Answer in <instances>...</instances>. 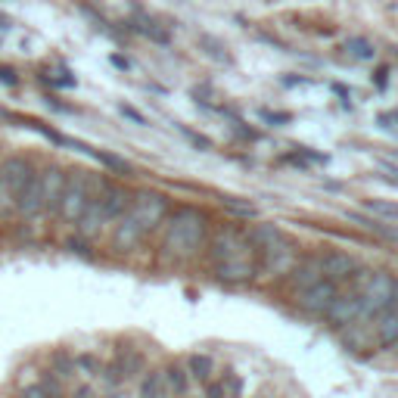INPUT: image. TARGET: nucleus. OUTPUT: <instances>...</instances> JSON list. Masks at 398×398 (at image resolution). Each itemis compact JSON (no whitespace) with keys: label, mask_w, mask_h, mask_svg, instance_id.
Here are the masks:
<instances>
[{"label":"nucleus","mask_w":398,"mask_h":398,"mask_svg":"<svg viewBox=\"0 0 398 398\" xmlns=\"http://www.w3.org/2000/svg\"><path fill=\"white\" fill-rule=\"evenodd\" d=\"M168 212V199L156 190H141V193L131 196L125 215L116 221V230H112V246L118 252L134 249L143 237L150 234L152 228H159Z\"/></svg>","instance_id":"obj_1"},{"label":"nucleus","mask_w":398,"mask_h":398,"mask_svg":"<svg viewBox=\"0 0 398 398\" xmlns=\"http://www.w3.org/2000/svg\"><path fill=\"white\" fill-rule=\"evenodd\" d=\"M212 264H215L218 280L246 283L255 277V249L246 240V234H240L234 228H224L212 240Z\"/></svg>","instance_id":"obj_2"},{"label":"nucleus","mask_w":398,"mask_h":398,"mask_svg":"<svg viewBox=\"0 0 398 398\" xmlns=\"http://www.w3.org/2000/svg\"><path fill=\"white\" fill-rule=\"evenodd\" d=\"M202 240H205V215L196 209H177L168 218L162 249L171 258H190L199 252Z\"/></svg>","instance_id":"obj_3"},{"label":"nucleus","mask_w":398,"mask_h":398,"mask_svg":"<svg viewBox=\"0 0 398 398\" xmlns=\"http://www.w3.org/2000/svg\"><path fill=\"white\" fill-rule=\"evenodd\" d=\"M355 293L361 298V321H374L376 315L395 308V287L398 283L386 271H355L351 274Z\"/></svg>","instance_id":"obj_4"},{"label":"nucleus","mask_w":398,"mask_h":398,"mask_svg":"<svg viewBox=\"0 0 398 398\" xmlns=\"http://www.w3.org/2000/svg\"><path fill=\"white\" fill-rule=\"evenodd\" d=\"M246 240L252 243L255 252H262L268 271H283L293 262V240L277 224H252Z\"/></svg>","instance_id":"obj_5"},{"label":"nucleus","mask_w":398,"mask_h":398,"mask_svg":"<svg viewBox=\"0 0 398 398\" xmlns=\"http://www.w3.org/2000/svg\"><path fill=\"white\" fill-rule=\"evenodd\" d=\"M90 193H94V181H90L88 171L75 168L65 175V187H63V196H59V209L56 215L63 218L65 224H78V218H81L84 205H88Z\"/></svg>","instance_id":"obj_6"},{"label":"nucleus","mask_w":398,"mask_h":398,"mask_svg":"<svg viewBox=\"0 0 398 398\" xmlns=\"http://www.w3.org/2000/svg\"><path fill=\"white\" fill-rule=\"evenodd\" d=\"M35 162H31L29 156H6L3 162H0V181H3L6 193L13 196V202H16V196L25 190V184L35 177Z\"/></svg>","instance_id":"obj_7"},{"label":"nucleus","mask_w":398,"mask_h":398,"mask_svg":"<svg viewBox=\"0 0 398 398\" xmlns=\"http://www.w3.org/2000/svg\"><path fill=\"white\" fill-rule=\"evenodd\" d=\"M340 296V289H336V283H330V280H317L315 287H308V289H302L298 293V308L305 311V315H327V308L333 305V298Z\"/></svg>","instance_id":"obj_8"},{"label":"nucleus","mask_w":398,"mask_h":398,"mask_svg":"<svg viewBox=\"0 0 398 398\" xmlns=\"http://www.w3.org/2000/svg\"><path fill=\"white\" fill-rule=\"evenodd\" d=\"M38 181H41L44 215H56L59 196H63V187H65V171L59 168V165H47L44 171H38Z\"/></svg>","instance_id":"obj_9"},{"label":"nucleus","mask_w":398,"mask_h":398,"mask_svg":"<svg viewBox=\"0 0 398 398\" xmlns=\"http://www.w3.org/2000/svg\"><path fill=\"white\" fill-rule=\"evenodd\" d=\"M97 190H100V202H103V212H106V224H116L125 215V209H128L131 193L122 184H109V181L97 184Z\"/></svg>","instance_id":"obj_10"},{"label":"nucleus","mask_w":398,"mask_h":398,"mask_svg":"<svg viewBox=\"0 0 398 398\" xmlns=\"http://www.w3.org/2000/svg\"><path fill=\"white\" fill-rule=\"evenodd\" d=\"M327 321L333 327H349V324L361 321V298H358L355 289L351 293H340L333 298V305L327 308Z\"/></svg>","instance_id":"obj_11"},{"label":"nucleus","mask_w":398,"mask_h":398,"mask_svg":"<svg viewBox=\"0 0 398 398\" xmlns=\"http://www.w3.org/2000/svg\"><path fill=\"white\" fill-rule=\"evenodd\" d=\"M321 271H324V280L340 283V280H351V274L358 271V264H355V258L351 255L327 252V255H321Z\"/></svg>","instance_id":"obj_12"},{"label":"nucleus","mask_w":398,"mask_h":398,"mask_svg":"<svg viewBox=\"0 0 398 398\" xmlns=\"http://www.w3.org/2000/svg\"><path fill=\"white\" fill-rule=\"evenodd\" d=\"M376 346H398V308H389L374 317L370 324Z\"/></svg>","instance_id":"obj_13"},{"label":"nucleus","mask_w":398,"mask_h":398,"mask_svg":"<svg viewBox=\"0 0 398 398\" xmlns=\"http://www.w3.org/2000/svg\"><path fill=\"white\" fill-rule=\"evenodd\" d=\"M317 280H324L321 258H305V262L293 264V277H289V283H293V287H296V293H302V289L315 287Z\"/></svg>","instance_id":"obj_14"},{"label":"nucleus","mask_w":398,"mask_h":398,"mask_svg":"<svg viewBox=\"0 0 398 398\" xmlns=\"http://www.w3.org/2000/svg\"><path fill=\"white\" fill-rule=\"evenodd\" d=\"M118 367V374H122V380H131V376L143 374V355L137 349H122L116 355V361H112Z\"/></svg>","instance_id":"obj_15"},{"label":"nucleus","mask_w":398,"mask_h":398,"mask_svg":"<svg viewBox=\"0 0 398 398\" xmlns=\"http://www.w3.org/2000/svg\"><path fill=\"white\" fill-rule=\"evenodd\" d=\"M50 376H56L59 383L69 380V376H75V355H69V351H53V358H50Z\"/></svg>","instance_id":"obj_16"},{"label":"nucleus","mask_w":398,"mask_h":398,"mask_svg":"<svg viewBox=\"0 0 398 398\" xmlns=\"http://www.w3.org/2000/svg\"><path fill=\"white\" fill-rule=\"evenodd\" d=\"M168 386H165V370H150L141 380V398H165Z\"/></svg>","instance_id":"obj_17"},{"label":"nucleus","mask_w":398,"mask_h":398,"mask_svg":"<svg viewBox=\"0 0 398 398\" xmlns=\"http://www.w3.org/2000/svg\"><path fill=\"white\" fill-rule=\"evenodd\" d=\"M22 398H59V380L56 376H44V380L31 383V386L22 389Z\"/></svg>","instance_id":"obj_18"},{"label":"nucleus","mask_w":398,"mask_h":398,"mask_svg":"<svg viewBox=\"0 0 398 398\" xmlns=\"http://www.w3.org/2000/svg\"><path fill=\"white\" fill-rule=\"evenodd\" d=\"M199 47L209 53V56L215 59V63H224V65L234 63V56L228 53V47H224V44L218 41V38H212V35H202V38H199Z\"/></svg>","instance_id":"obj_19"},{"label":"nucleus","mask_w":398,"mask_h":398,"mask_svg":"<svg viewBox=\"0 0 398 398\" xmlns=\"http://www.w3.org/2000/svg\"><path fill=\"white\" fill-rule=\"evenodd\" d=\"M346 53L351 59H361V63H367V59L376 56V47L367 41V38H349L346 41Z\"/></svg>","instance_id":"obj_20"},{"label":"nucleus","mask_w":398,"mask_h":398,"mask_svg":"<svg viewBox=\"0 0 398 398\" xmlns=\"http://www.w3.org/2000/svg\"><path fill=\"white\" fill-rule=\"evenodd\" d=\"M165 386H168L175 395H184V392H187V374H184L177 364H175V367H168V370H165Z\"/></svg>","instance_id":"obj_21"},{"label":"nucleus","mask_w":398,"mask_h":398,"mask_svg":"<svg viewBox=\"0 0 398 398\" xmlns=\"http://www.w3.org/2000/svg\"><path fill=\"white\" fill-rule=\"evenodd\" d=\"M134 29L141 31V35H147L150 41H156V44H168V31L165 29H159L152 19H141V22H134Z\"/></svg>","instance_id":"obj_22"},{"label":"nucleus","mask_w":398,"mask_h":398,"mask_svg":"<svg viewBox=\"0 0 398 398\" xmlns=\"http://www.w3.org/2000/svg\"><path fill=\"white\" fill-rule=\"evenodd\" d=\"M187 364H190V374H193L199 383H209V376H212V358L209 355H193Z\"/></svg>","instance_id":"obj_23"},{"label":"nucleus","mask_w":398,"mask_h":398,"mask_svg":"<svg viewBox=\"0 0 398 398\" xmlns=\"http://www.w3.org/2000/svg\"><path fill=\"white\" fill-rule=\"evenodd\" d=\"M364 209L370 215H380V218H398V205L386 202V199H364Z\"/></svg>","instance_id":"obj_24"},{"label":"nucleus","mask_w":398,"mask_h":398,"mask_svg":"<svg viewBox=\"0 0 398 398\" xmlns=\"http://www.w3.org/2000/svg\"><path fill=\"white\" fill-rule=\"evenodd\" d=\"M94 159H97V162H103V165H106V168L118 171V175H128V171H131V165H128V162H125V159L112 156V152H103V150H94Z\"/></svg>","instance_id":"obj_25"},{"label":"nucleus","mask_w":398,"mask_h":398,"mask_svg":"<svg viewBox=\"0 0 398 398\" xmlns=\"http://www.w3.org/2000/svg\"><path fill=\"white\" fill-rule=\"evenodd\" d=\"M100 361L97 355H75V374H88V376H97L100 374Z\"/></svg>","instance_id":"obj_26"},{"label":"nucleus","mask_w":398,"mask_h":398,"mask_svg":"<svg viewBox=\"0 0 398 398\" xmlns=\"http://www.w3.org/2000/svg\"><path fill=\"white\" fill-rule=\"evenodd\" d=\"M228 209H234L237 215H255V205H249V202H237V199H221Z\"/></svg>","instance_id":"obj_27"},{"label":"nucleus","mask_w":398,"mask_h":398,"mask_svg":"<svg viewBox=\"0 0 398 398\" xmlns=\"http://www.w3.org/2000/svg\"><path fill=\"white\" fill-rule=\"evenodd\" d=\"M118 112H122V116H125V118H128V122L141 125V128H143V125H147V118H143V116H141V112H137V109H134V106H125V103H122V106H118Z\"/></svg>","instance_id":"obj_28"},{"label":"nucleus","mask_w":398,"mask_h":398,"mask_svg":"<svg viewBox=\"0 0 398 398\" xmlns=\"http://www.w3.org/2000/svg\"><path fill=\"white\" fill-rule=\"evenodd\" d=\"M103 380L109 383L112 389H116L118 383H125V380H122V374H118V367H116V364H106V367H103Z\"/></svg>","instance_id":"obj_29"},{"label":"nucleus","mask_w":398,"mask_h":398,"mask_svg":"<svg viewBox=\"0 0 398 398\" xmlns=\"http://www.w3.org/2000/svg\"><path fill=\"white\" fill-rule=\"evenodd\" d=\"M262 118L271 125H287L289 122V112H271V109H262Z\"/></svg>","instance_id":"obj_30"},{"label":"nucleus","mask_w":398,"mask_h":398,"mask_svg":"<svg viewBox=\"0 0 398 398\" xmlns=\"http://www.w3.org/2000/svg\"><path fill=\"white\" fill-rule=\"evenodd\" d=\"M65 246H69V252H75V255H90V243L84 240V237L81 240H69Z\"/></svg>","instance_id":"obj_31"},{"label":"nucleus","mask_w":398,"mask_h":398,"mask_svg":"<svg viewBox=\"0 0 398 398\" xmlns=\"http://www.w3.org/2000/svg\"><path fill=\"white\" fill-rule=\"evenodd\" d=\"M6 212H13V196L6 193L3 181H0V215H6Z\"/></svg>","instance_id":"obj_32"},{"label":"nucleus","mask_w":398,"mask_h":398,"mask_svg":"<svg viewBox=\"0 0 398 398\" xmlns=\"http://www.w3.org/2000/svg\"><path fill=\"white\" fill-rule=\"evenodd\" d=\"M184 134H187V137H190V141H193V143H196V147H199V150H209V147H212V143H209V141H205V137H199V134H193V131H187V128H184Z\"/></svg>","instance_id":"obj_33"},{"label":"nucleus","mask_w":398,"mask_h":398,"mask_svg":"<svg viewBox=\"0 0 398 398\" xmlns=\"http://www.w3.org/2000/svg\"><path fill=\"white\" fill-rule=\"evenodd\" d=\"M0 81H3V84H16L19 78H16V72H13V69H0Z\"/></svg>","instance_id":"obj_34"},{"label":"nucleus","mask_w":398,"mask_h":398,"mask_svg":"<svg viewBox=\"0 0 398 398\" xmlns=\"http://www.w3.org/2000/svg\"><path fill=\"white\" fill-rule=\"evenodd\" d=\"M228 389H230V395H240V380H237V376L234 374H228Z\"/></svg>","instance_id":"obj_35"},{"label":"nucleus","mask_w":398,"mask_h":398,"mask_svg":"<svg viewBox=\"0 0 398 398\" xmlns=\"http://www.w3.org/2000/svg\"><path fill=\"white\" fill-rule=\"evenodd\" d=\"M72 398H97V392L90 386H81V389H75V395Z\"/></svg>","instance_id":"obj_36"},{"label":"nucleus","mask_w":398,"mask_h":398,"mask_svg":"<svg viewBox=\"0 0 398 398\" xmlns=\"http://www.w3.org/2000/svg\"><path fill=\"white\" fill-rule=\"evenodd\" d=\"M386 75H389V72H386V69H380V72H376V78H374V81H376V88H380V90L386 88Z\"/></svg>","instance_id":"obj_37"},{"label":"nucleus","mask_w":398,"mask_h":398,"mask_svg":"<svg viewBox=\"0 0 398 398\" xmlns=\"http://www.w3.org/2000/svg\"><path fill=\"white\" fill-rule=\"evenodd\" d=\"M112 63H116L118 69H128V59H122V56H112Z\"/></svg>","instance_id":"obj_38"},{"label":"nucleus","mask_w":398,"mask_h":398,"mask_svg":"<svg viewBox=\"0 0 398 398\" xmlns=\"http://www.w3.org/2000/svg\"><path fill=\"white\" fill-rule=\"evenodd\" d=\"M383 165H386V168L392 171V175H395V181H398V165H392V162H383Z\"/></svg>","instance_id":"obj_39"},{"label":"nucleus","mask_w":398,"mask_h":398,"mask_svg":"<svg viewBox=\"0 0 398 398\" xmlns=\"http://www.w3.org/2000/svg\"><path fill=\"white\" fill-rule=\"evenodd\" d=\"M106 398H118V395H106Z\"/></svg>","instance_id":"obj_40"}]
</instances>
